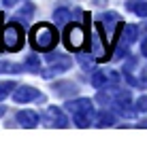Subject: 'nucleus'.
<instances>
[{
	"mask_svg": "<svg viewBox=\"0 0 147 142\" xmlns=\"http://www.w3.org/2000/svg\"><path fill=\"white\" fill-rule=\"evenodd\" d=\"M4 15L0 13V51H19L24 47V30L15 21L2 23Z\"/></svg>",
	"mask_w": 147,
	"mask_h": 142,
	"instance_id": "f257e3e1",
	"label": "nucleus"
},
{
	"mask_svg": "<svg viewBox=\"0 0 147 142\" xmlns=\"http://www.w3.org/2000/svg\"><path fill=\"white\" fill-rule=\"evenodd\" d=\"M30 38H32V47L36 51H51L58 45V30L49 23H38L32 28Z\"/></svg>",
	"mask_w": 147,
	"mask_h": 142,
	"instance_id": "f03ea898",
	"label": "nucleus"
},
{
	"mask_svg": "<svg viewBox=\"0 0 147 142\" xmlns=\"http://www.w3.org/2000/svg\"><path fill=\"white\" fill-rule=\"evenodd\" d=\"M66 110L73 113V119L77 121L79 127H88L94 119V104L88 98H79V100H70L66 102Z\"/></svg>",
	"mask_w": 147,
	"mask_h": 142,
	"instance_id": "7ed1b4c3",
	"label": "nucleus"
},
{
	"mask_svg": "<svg viewBox=\"0 0 147 142\" xmlns=\"http://www.w3.org/2000/svg\"><path fill=\"white\" fill-rule=\"evenodd\" d=\"M98 26L102 28L105 38L109 43H113L115 38H119V30H121V17L117 13H105L98 17Z\"/></svg>",
	"mask_w": 147,
	"mask_h": 142,
	"instance_id": "20e7f679",
	"label": "nucleus"
},
{
	"mask_svg": "<svg viewBox=\"0 0 147 142\" xmlns=\"http://www.w3.org/2000/svg\"><path fill=\"white\" fill-rule=\"evenodd\" d=\"M64 38H66V47L73 49V51H79V49H83L85 45V30L79 26V23H73V26L66 28V32H64Z\"/></svg>",
	"mask_w": 147,
	"mask_h": 142,
	"instance_id": "39448f33",
	"label": "nucleus"
},
{
	"mask_svg": "<svg viewBox=\"0 0 147 142\" xmlns=\"http://www.w3.org/2000/svg\"><path fill=\"white\" fill-rule=\"evenodd\" d=\"M13 100H15V102H19V104H26V102H32V100H38V89L30 87V85H22V87L15 89Z\"/></svg>",
	"mask_w": 147,
	"mask_h": 142,
	"instance_id": "423d86ee",
	"label": "nucleus"
},
{
	"mask_svg": "<svg viewBox=\"0 0 147 142\" xmlns=\"http://www.w3.org/2000/svg\"><path fill=\"white\" fill-rule=\"evenodd\" d=\"M53 91L60 95V98H70V95H77L79 93V87L70 81H60V83L53 85Z\"/></svg>",
	"mask_w": 147,
	"mask_h": 142,
	"instance_id": "0eeeda50",
	"label": "nucleus"
},
{
	"mask_svg": "<svg viewBox=\"0 0 147 142\" xmlns=\"http://www.w3.org/2000/svg\"><path fill=\"white\" fill-rule=\"evenodd\" d=\"M107 45H111V43L107 38H102V36H100V32L96 30L94 36H92V47H94V55H96V57L105 59V55H107Z\"/></svg>",
	"mask_w": 147,
	"mask_h": 142,
	"instance_id": "6e6552de",
	"label": "nucleus"
},
{
	"mask_svg": "<svg viewBox=\"0 0 147 142\" xmlns=\"http://www.w3.org/2000/svg\"><path fill=\"white\" fill-rule=\"evenodd\" d=\"M47 117L51 121H55L53 125H58V127H68V119L62 115V110L55 108V106H49V108H47Z\"/></svg>",
	"mask_w": 147,
	"mask_h": 142,
	"instance_id": "1a4fd4ad",
	"label": "nucleus"
},
{
	"mask_svg": "<svg viewBox=\"0 0 147 142\" xmlns=\"http://www.w3.org/2000/svg\"><path fill=\"white\" fill-rule=\"evenodd\" d=\"M17 121L24 127H34L38 123V115L32 113V110H22V113H17Z\"/></svg>",
	"mask_w": 147,
	"mask_h": 142,
	"instance_id": "9d476101",
	"label": "nucleus"
},
{
	"mask_svg": "<svg viewBox=\"0 0 147 142\" xmlns=\"http://www.w3.org/2000/svg\"><path fill=\"white\" fill-rule=\"evenodd\" d=\"M47 59H49V64L53 66V68H58V70H66L70 68V57H66V55H60V53H53V55H47Z\"/></svg>",
	"mask_w": 147,
	"mask_h": 142,
	"instance_id": "9b49d317",
	"label": "nucleus"
},
{
	"mask_svg": "<svg viewBox=\"0 0 147 142\" xmlns=\"http://www.w3.org/2000/svg\"><path fill=\"white\" fill-rule=\"evenodd\" d=\"M121 38H124V43L126 45H132L136 38H139V28L136 26H124V34H121Z\"/></svg>",
	"mask_w": 147,
	"mask_h": 142,
	"instance_id": "f8f14e48",
	"label": "nucleus"
},
{
	"mask_svg": "<svg viewBox=\"0 0 147 142\" xmlns=\"http://www.w3.org/2000/svg\"><path fill=\"white\" fill-rule=\"evenodd\" d=\"M34 15V4L32 2H28V4H24L22 9H19L17 13H15V19H22V21H28L30 17Z\"/></svg>",
	"mask_w": 147,
	"mask_h": 142,
	"instance_id": "ddd939ff",
	"label": "nucleus"
},
{
	"mask_svg": "<svg viewBox=\"0 0 147 142\" xmlns=\"http://www.w3.org/2000/svg\"><path fill=\"white\" fill-rule=\"evenodd\" d=\"M107 72H102V70H94V74H92V85L96 89H100V87H105L107 85Z\"/></svg>",
	"mask_w": 147,
	"mask_h": 142,
	"instance_id": "4468645a",
	"label": "nucleus"
},
{
	"mask_svg": "<svg viewBox=\"0 0 147 142\" xmlns=\"http://www.w3.org/2000/svg\"><path fill=\"white\" fill-rule=\"evenodd\" d=\"M53 19H55V23H66V21H70V11L68 9H55L53 11Z\"/></svg>",
	"mask_w": 147,
	"mask_h": 142,
	"instance_id": "2eb2a0df",
	"label": "nucleus"
},
{
	"mask_svg": "<svg viewBox=\"0 0 147 142\" xmlns=\"http://www.w3.org/2000/svg\"><path fill=\"white\" fill-rule=\"evenodd\" d=\"M22 70H24V66H19V64H13V62H0V72L17 74V72H22Z\"/></svg>",
	"mask_w": 147,
	"mask_h": 142,
	"instance_id": "dca6fc26",
	"label": "nucleus"
},
{
	"mask_svg": "<svg viewBox=\"0 0 147 142\" xmlns=\"http://www.w3.org/2000/svg\"><path fill=\"white\" fill-rule=\"evenodd\" d=\"M130 9L139 15V17H147V2L141 0V2H130Z\"/></svg>",
	"mask_w": 147,
	"mask_h": 142,
	"instance_id": "f3484780",
	"label": "nucleus"
},
{
	"mask_svg": "<svg viewBox=\"0 0 147 142\" xmlns=\"http://www.w3.org/2000/svg\"><path fill=\"white\" fill-rule=\"evenodd\" d=\"M115 100H117V104H128L130 102V91L128 89H115Z\"/></svg>",
	"mask_w": 147,
	"mask_h": 142,
	"instance_id": "a211bd4d",
	"label": "nucleus"
},
{
	"mask_svg": "<svg viewBox=\"0 0 147 142\" xmlns=\"http://www.w3.org/2000/svg\"><path fill=\"white\" fill-rule=\"evenodd\" d=\"M24 68L32 70V72H38V68H40V62H38V57H36V55H28V59H26V66H24Z\"/></svg>",
	"mask_w": 147,
	"mask_h": 142,
	"instance_id": "6ab92c4d",
	"label": "nucleus"
},
{
	"mask_svg": "<svg viewBox=\"0 0 147 142\" xmlns=\"http://www.w3.org/2000/svg\"><path fill=\"white\" fill-rule=\"evenodd\" d=\"M113 123H115V119H113L111 113H100L98 115V125L100 127H107V125H113Z\"/></svg>",
	"mask_w": 147,
	"mask_h": 142,
	"instance_id": "aec40b11",
	"label": "nucleus"
},
{
	"mask_svg": "<svg viewBox=\"0 0 147 142\" xmlns=\"http://www.w3.org/2000/svg\"><path fill=\"white\" fill-rule=\"evenodd\" d=\"M17 85L13 83V81H7V83H0V100L2 98H7L9 93H11V89H15Z\"/></svg>",
	"mask_w": 147,
	"mask_h": 142,
	"instance_id": "412c9836",
	"label": "nucleus"
},
{
	"mask_svg": "<svg viewBox=\"0 0 147 142\" xmlns=\"http://www.w3.org/2000/svg\"><path fill=\"white\" fill-rule=\"evenodd\" d=\"M136 85H139V87H143V89H147V66L141 70L139 79H136Z\"/></svg>",
	"mask_w": 147,
	"mask_h": 142,
	"instance_id": "4be33fe9",
	"label": "nucleus"
},
{
	"mask_svg": "<svg viewBox=\"0 0 147 142\" xmlns=\"http://www.w3.org/2000/svg\"><path fill=\"white\" fill-rule=\"evenodd\" d=\"M136 110H139V113H147V95H141V98L136 100Z\"/></svg>",
	"mask_w": 147,
	"mask_h": 142,
	"instance_id": "5701e85b",
	"label": "nucleus"
},
{
	"mask_svg": "<svg viewBox=\"0 0 147 142\" xmlns=\"http://www.w3.org/2000/svg\"><path fill=\"white\" fill-rule=\"evenodd\" d=\"M79 62H81V66H83V68L85 70H90V68H92V57H85V55H79Z\"/></svg>",
	"mask_w": 147,
	"mask_h": 142,
	"instance_id": "b1692460",
	"label": "nucleus"
},
{
	"mask_svg": "<svg viewBox=\"0 0 147 142\" xmlns=\"http://www.w3.org/2000/svg\"><path fill=\"white\" fill-rule=\"evenodd\" d=\"M98 102H100V104H109V102H111V95L105 93V91H100V93H98Z\"/></svg>",
	"mask_w": 147,
	"mask_h": 142,
	"instance_id": "393cba45",
	"label": "nucleus"
},
{
	"mask_svg": "<svg viewBox=\"0 0 147 142\" xmlns=\"http://www.w3.org/2000/svg\"><path fill=\"white\" fill-rule=\"evenodd\" d=\"M107 79L111 81V83H117V81H119V74L115 72V70H107Z\"/></svg>",
	"mask_w": 147,
	"mask_h": 142,
	"instance_id": "a878e982",
	"label": "nucleus"
},
{
	"mask_svg": "<svg viewBox=\"0 0 147 142\" xmlns=\"http://www.w3.org/2000/svg\"><path fill=\"white\" fill-rule=\"evenodd\" d=\"M141 53H143V57H147V38H143V43H141Z\"/></svg>",
	"mask_w": 147,
	"mask_h": 142,
	"instance_id": "bb28decb",
	"label": "nucleus"
},
{
	"mask_svg": "<svg viewBox=\"0 0 147 142\" xmlns=\"http://www.w3.org/2000/svg\"><path fill=\"white\" fill-rule=\"evenodd\" d=\"M107 2H109V0H92V4H94V7H105Z\"/></svg>",
	"mask_w": 147,
	"mask_h": 142,
	"instance_id": "cd10ccee",
	"label": "nucleus"
},
{
	"mask_svg": "<svg viewBox=\"0 0 147 142\" xmlns=\"http://www.w3.org/2000/svg\"><path fill=\"white\" fill-rule=\"evenodd\" d=\"M19 0H4V7H15Z\"/></svg>",
	"mask_w": 147,
	"mask_h": 142,
	"instance_id": "c85d7f7f",
	"label": "nucleus"
},
{
	"mask_svg": "<svg viewBox=\"0 0 147 142\" xmlns=\"http://www.w3.org/2000/svg\"><path fill=\"white\" fill-rule=\"evenodd\" d=\"M4 110H7V108H4V106H0V117L4 115Z\"/></svg>",
	"mask_w": 147,
	"mask_h": 142,
	"instance_id": "c756f323",
	"label": "nucleus"
}]
</instances>
